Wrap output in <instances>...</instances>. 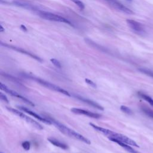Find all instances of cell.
Returning <instances> with one entry per match:
<instances>
[{
	"instance_id": "cell-21",
	"label": "cell",
	"mask_w": 153,
	"mask_h": 153,
	"mask_svg": "<svg viewBox=\"0 0 153 153\" xmlns=\"http://www.w3.org/2000/svg\"><path fill=\"white\" fill-rule=\"evenodd\" d=\"M22 147L26 150V151H28L30 149V143L29 141H24L23 142H22Z\"/></svg>"
},
{
	"instance_id": "cell-20",
	"label": "cell",
	"mask_w": 153,
	"mask_h": 153,
	"mask_svg": "<svg viewBox=\"0 0 153 153\" xmlns=\"http://www.w3.org/2000/svg\"><path fill=\"white\" fill-rule=\"evenodd\" d=\"M50 61H51V62L53 63V65H54L56 67H57V68H61L62 66H61V64H60V63L59 62V60H57L56 59L53 58V59H50Z\"/></svg>"
},
{
	"instance_id": "cell-4",
	"label": "cell",
	"mask_w": 153,
	"mask_h": 153,
	"mask_svg": "<svg viewBox=\"0 0 153 153\" xmlns=\"http://www.w3.org/2000/svg\"><path fill=\"white\" fill-rule=\"evenodd\" d=\"M7 109L8 111H9L10 112L15 114L16 115L18 116L19 117H20V118L24 120L25 121H26L27 123L30 124V125H32V126H33L34 127L36 128L37 129H39V130H42L43 129V127L39 123H38L37 121H36L35 120H34L33 119L31 118L30 117H29V116L26 115V114H25L23 112L16 109H14V108H11V107H7Z\"/></svg>"
},
{
	"instance_id": "cell-7",
	"label": "cell",
	"mask_w": 153,
	"mask_h": 153,
	"mask_svg": "<svg viewBox=\"0 0 153 153\" xmlns=\"http://www.w3.org/2000/svg\"><path fill=\"white\" fill-rule=\"evenodd\" d=\"M109 139L110 140H112V139H115V140H118L119 141H121L122 142L126 143L130 146H136V147H139V145L136 143V142L135 141H134L133 140H132L131 139L128 137L127 136L120 134V133H117L115 132H113L112 134L108 137Z\"/></svg>"
},
{
	"instance_id": "cell-19",
	"label": "cell",
	"mask_w": 153,
	"mask_h": 153,
	"mask_svg": "<svg viewBox=\"0 0 153 153\" xmlns=\"http://www.w3.org/2000/svg\"><path fill=\"white\" fill-rule=\"evenodd\" d=\"M120 109L121 111H123V112L127 114H128V115H131L132 114V111L127 106H124V105H121L120 106Z\"/></svg>"
},
{
	"instance_id": "cell-26",
	"label": "cell",
	"mask_w": 153,
	"mask_h": 153,
	"mask_svg": "<svg viewBox=\"0 0 153 153\" xmlns=\"http://www.w3.org/2000/svg\"><path fill=\"white\" fill-rule=\"evenodd\" d=\"M128 1H132V0H128Z\"/></svg>"
},
{
	"instance_id": "cell-8",
	"label": "cell",
	"mask_w": 153,
	"mask_h": 153,
	"mask_svg": "<svg viewBox=\"0 0 153 153\" xmlns=\"http://www.w3.org/2000/svg\"><path fill=\"white\" fill-rule=\"evenodd\" d=\"M126 22L130 28L137 34L140 35H143L145 34L146 32L142 23L131 19H127L126 20Z\"/></svg>"
},
{
	"instance_id": "cell-13",
	"label": "cell",
	"mask_w": 153,
	"mask_h": 153,
	"mask_svg": "<svg viewBox=\"0 0 153 153\" xmlns=\"http://www.w3.org/2000/svg\"><path fill=\"white\" fill-rule=\"evenodd\" d=\"M48 140L51 143L53 144V145L57 146V147H59L61 149H67L68 148V146L66 144L64 143L63 142H60V140L55 139V138H53V137H49L48 138Z\"/></svg>"
},
{
	"instance_id": "cell-5",
	"label": "cell",
	"mask_w": 153,
	"mask_h": 153,
	"mask_svg": "<svg viewBox=\"0 0 153 153\" xmlns=\"http://www.w3.org/2000/svg\"><path fill=\"white\" fill-rule=\"evenodd\" d=\"M103 1H105L112 8H113L114 9H115L117 11H121L122 13H124L127 14H134V13L131 10L126 7L122 3L119 2L118 0H103Z\"/></svg>"
},
{
	"instance_id": "cell-2",
	"label": "cell",
	"mask_w": 153,
	"mask_h": 153,
	"mask_svg": "<svg viewBox=\"0 0 153 153\" xmlns=\"http://www.w3.org/2000/svg\"><path fill=\"white\" fill-rule=\"evenodd\" d=\"M26 76L32 80H34L35 81H36V82H38V84H41V85L50 89V90H53V91H57V92H59L62 94H63L66 96H71V94L68 91H66V90L62 88V87L58 86V85H56L54 84H52L47 81H45L44 79H41L39 78H37V77H35L34 76H32V75H29V74H27L26 75Z\"/></svg>"
},
{
	"instance_id": "cell-22",
	"label": "cell",
	"mask_w": 153,
	"mask_h": 153,
	"mask_svg": "<svg viewBox=\"0 0 153 153\" xmlns=\"http://www.w3.org/2000/svg\"><path fill=\"white\" fill-rule=\"evenodd\" d=\"M85 82L90 86H91V87L93 88H96L97 87V85L95 82H94L93 81L90 80V79L88 78H85Z\"/></svg>"
},
{
	"instance_id": "cell-10",
	"label": "cell",
	"mask_w": 153,
	"mask_h": 153,
	"mask_svg": "<svg viewBox=\"0 0 153 153\" xmlns=\"http://www.w3.org/2000/svg\"><path fill=\"white\" fill-rule=\"evenodd\" d=\"M71 112L75 114H78V115H83L85 116H87L88 117L90 118H96V119H98L100 118L102 115L99 114L97 113H95V112H93L87 110H85V109H80V108H73L71 109Z\"/></svg>"
},
{
	"instance_id": "cell-16",
	"label": "cell",
	"mask_w": 153,
	"mask_h": 153,
	"mask_svg": "<svg viewBox=\"0 0 153 153\" xmlns=\"http://www.w3.org/2000/svg\"><path fill=\"white\" fill-rule=\"evenodd\" d=\"M142 109V111L146 114L147 115L148 117L153 118V111L150 109L149 108H147V107H145V106H143V107H142L141 108Z\"/></svg>"
},
{
	"instance_id": "cell-15",
	"label": "cell",
	"mask_w": 153,
	"mask_h": 153,
	"mask_svg": "<svg viewBox=\"0 0 153 153\" xmlns=\"http://www.w3.org/2000/svg\"><path fill=\"white\" fill-rule=\"evenodd\" d=\"M137 94L140 97H141L142 99L146 100L148 103H149L151 106H153V99L150 96H149L143 93H141V92H138Z\"/></svg>"
},
{
	"instance_id": "cell-25",
	"label": "cell",
	"mask_w": 153,
	"mask_h": 153,
	"mask_svg": "<svg viewBox=\"0 0 153 153\" xmlns=\"http://www.w3.org/2000/svg\"><path fill=\"white\" fill-rule=\"evenodd\" d=\"M4 30V29L3 26H2V25H0V32H2Z\"/></svg>"
},
{
	"instance_id": "cell-17",
	"label": "cell",
	"mask_w": 153,
	"mask_h": 153,
	"mask_svg": "<svg viewBox=\"0 0 153 153\" xmlns=\"http://www.w3.org/2000/svg\"><path fill=\"white\" fill-rule=\"evenodd\" d=\"M141 72L153 78V71L151 70H149L148 69H145V68H140L139 69Z\"/></svg>"
},
{
	"instance_id": "cell-3",
	"label": "cell",
	"mask_w": 153,
	"mask_h": 153,
	"mask_svg": "<svg viewBox=\"0 0 153 153\" xmlns=\"http://www.w3.org/2000/svg\"><path fill=\"white\" fill-rule=\"evenodd\" d=\"M38 15L42 19L50 20V21H54L57 22H60V23H64L66 24H68L71 26H72V24L71 22L66 19V18L62 17L60 16H59L57 14H55L50 12L47 11H38Z\"/></svg>"
},
{
	"instance_id": "cell-6",
	"label": "cell",
	"mask_w": 153,
	"mask_h": 153,
	"mask_svg": "<svg viewBox=\"0 0 153 153\" xmlns=\"http://www.w3.org/2000/svg\"><path fill=\"white\" fill-rule=\"evenodd\" d=\"M0 87H1V89L2 91H4V92L8 93V94H10V95H11V96H13V97H17V98H18V99H21L22 100L24 101L25 102H26V103L29 104V105H31V106H35L34 103H33L32 102H31L30 100H29L28 99H27V98H26V97L22 96V95H20L19 93H18L16 92V91H14V90H11V89L9 88L7 85H5L4 84L1 83V84H0Z\"/></svg>"
},
{
	"instance_id": "cell-14",
	"label": "cell",
	"mask_w": 153,
	"mask_h": 153,
	"mask_svg": "<svg viewBox=\"0 0 153 153\" xmlns=\"http://www.w3.org/2000/svg\"><path fill=\"white\" fill-rule=\"evenodd\" d=\"M111 141L117 143V144H118L120 146H121L122 148H123L124 149H126L127 151L129 152L130 153H139L137 151H135L133 148H131L130 146H129V145L122 142L121 141H119L118 140H115V139H112L111 140Z\"/></svg>"
},
{
	"instance_id": "cell-27",
	"label": "cell",
	"mask_w": 153,
	"mask_h": 153,
	"mask_svg": "<svg viewBox=\"0 0 153 153\" xmlns=\"http://www.w3.org/2000/svg\"><path fill=\"white\" fill-rule=\"evenodd\" d=\"M1 153H3V152H1Z\"/></svg>"
},
{
	"instance_id": "cell-1",
	"label": "cell",
	"mask_w": 153,
	"mask_h": 153,
	"mask_svg": "<svg viewBox=\"0 0 153 153\" xmlns=\"http://www.w3.org/2000/svg\"><path fill=\"white\" fill-rule=\"evenodd\" d=\"M48 119L51 121L52 124H53L57 128H58L63 134H65L71 137H72L75 139H77L79 141H81L85 143L90 144V143H91L90 140L88 139H87V137L82 136V134H81L78 133V132L75 131V130L68 127L67 126H66L64 124L60 123V122L55 120L53 118H48Z\"/></svg>"
},
{
	"instance_id": "cell-9",
	"label": "cell",
	"mask_w": 153,
	"mask_h": 153,
	"mask_svg": "<svg viewBox=\"0 0 153 153\" xmlns=\"http://www.w3.org/2000/svg\"><path fill=\"white\" fill-rule=\"evenodd\" d=\"M19 109H20L21 111H23L24 112H26L28 114H29L30 115L33 117L34 118H36L37 120L41 121V122H43L45 124H52L51 121L48 119V118H45L44 117H42L38 114H37L36 112L31 111L30 109L26 108V107H24V106H17Z\"/></svg>"
},
{
	"instance_id": "cell-12",
	"label": "cell",
	"mask_w": 153,
	"mask_h": 153,
	"mask_svg": "<svg viewBox=\"0 0 153 153\" xmlns=\"http://www.w3.org/2000/svg\"><path fill=\"white\" fill-rule=\"evenodd\" d=\"M74 97H76V99L80 100L81 101H82V102H84V103H87V104H88V105H90V106H93L95 108H97L99 110H103V108L102 106H100V105H99L96 102H94V101H93L90 99L85 98V97H82V96H81L79 95H78V94H75Z\"/></svg>"
},
{
	"instance_id": "cell-11",
	"label": "cell",
	"mask_w": 153,
	"mask_h": 153,
	"mask_svg": "<svg viewBox=\"0 0 153 153\" xmlns=\"http://www.w3.org/2000/svg\"><path fill=\"white\" fill-rule=\"evenodd\" d=\"M1 45H3V46L8 47V48H11V49H13V50H16V51H19V52H20V53H23V54H26V55H27V56H29L31 57L32 58H33V59H35V60L39 61V62H42V59H41L40 57H38L37 56H36V55H35V54H32V53H30V52H29V51L25 50H23V49H22V48H21L16 47H14V46H13V45H7V44H3L2 42H1Z\"/></svg>"
},
{
	"instance_id": "cell-23",
	"label": "cell",
	"mask_w": 153,
	"mask_h": 153,
	"mask_svg": "<svg viewBox=\"0 0 153 153\" xmlns=\"http://www.w3.org/2000/svg\"><path fill=\"white\" fill-rule=\"evenodd\" d=\"M0 98H1V99L2 100V101H4V102H5V103H9V100H8V98H7V97L3 93H0Z\"/></svg>"
},
{
	"instance_id": "cell-18",
	"label": "cell",
	"mask_w": 153,
	"mask_h": 153,
	"mask_svg": "<svg viewBox=\"0 0 153 153\" xmlns=\"http://www.w3.org/2000/svg\"><path fill=\"white\" fill-rule=\"evenodd\" d=\"M71 1L72 2H73L75 4H76L80 10H84V8H85L84 4L82 1H81L80 0H71Z\"/></svg>"
},
{
	"instance_id": "cell-24",
	"label": "cell",
	"mask_w": 153,
	"mask_h": 153,
	"mask_svg": "<svg viewBox=\"0 0 153 153\" xmlns=\"http://www.w3.org/2000/svg\"><path fill=\"white\" fill-rule=\"evenodd\" d=\"M20 28H21L23 31H27V28H26V26H25V25H22L20 26Z\"/></svg>"
}]
</instances>
